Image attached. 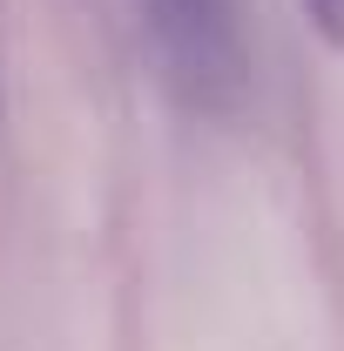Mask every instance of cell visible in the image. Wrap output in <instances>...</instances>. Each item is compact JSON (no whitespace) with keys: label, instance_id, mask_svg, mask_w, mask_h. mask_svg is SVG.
<instances>
[{"label":"cell","instance_id":"2","mask_svg":"<svg viewBox=\"0 0 344 351\" xmlns=\"http://www.w3.org/2000/svg\"><path fill=\"white\" fill-rule=\"evenodd\" d=\"M304 14H310V27L331 47H344V0H304Z\"/></svg>","mask_w":344,"mask_h":351},{"label":"cell","instance_id":"1","mask_svg":"<svg viewBox=\"0 0 344 351\" xmlns=\"http://www.w3.org/2000/svg\"><path fill=\"white\" fill-rule=\"evenodd\" d=\"M156 68L182 108L223 115L243 95V14L236 0H135Z\"/></svg>","mask_w":344,"mask_h":351}]
</instances>
